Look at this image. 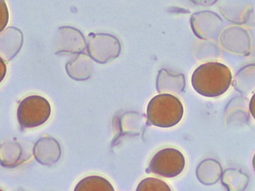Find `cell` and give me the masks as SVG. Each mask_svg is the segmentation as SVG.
<instances>
[{"mask_svg":"<svg viewBox=\"0 0 255 191\" xmlns=\"http://www.w3.org/2000/svg\"><path fill=\"white\" fill-rule=\"evenodd\" d=\"M232 82V71L219 62H209L198 67L192 75V85L205 97H219L229 91Z\"/></svg>","mask_w":255,"mask_h":191,"instance_id":"1","label":"cell"},{"mask_svg":"<svg viewBox=\"0 0 255 191\" xmlns=\"http://www.w3.org/2000/svg\"><path fill=\"white\" fill-rule=\"evenodd\" d=\"M184 115V106L180 99L170 94L155 96L146 108L148 121L154 126L168 129L178 125Z\"/></svg>","mask_w":255,"mask_h":191,"instance_id":"2","label":"cell"},{"mask_svg":"<svg viewBox=\"0 0 255 191\" xmlns=\"http://www.w3.org/2000/svg\"><path fill=\"white\" fill-rule=\"evenodd\" d=\"M52 114L50 102L42 96H28L20 102L17 119L23 129H32L45 124Z\"/></svg>","mask_w":255,"mask_h":191,"instance_id":"3","label":"cell"},{"mask_svg":"<svg viewBox=\"0 0 255 191\" xmlns=\"http://www.w3.org/2000/svg\"><path fill=\"white\" fill-rule=\"evenodd\" d=\"M185 167L186 159L180 151L176 148H163L152 157L146 173L173 178L181 175Z\"/></svg>","mask_w":255,"mask_h":191,"instance_id":"4","label":"cell"},{"mask_svg":"<svg viewBox=\"0 0 255 191\" xmlns=\"http://www.w3.org/2000/svg\"><path fill=\"white\" fill-rule=\"evenodd\" d=\"M86 45L90 58L101 64L112 61L121 54L119 40L109 34H91Z\"/></svg>","mask_w":255,"mask_h":191,"instance_id":"5","label":"cell"},{"mask_svg":"<svg viewBox=\"0 0 255 191\" xmlns=\"http://www.w3.org/2000/svg\"><path fill=\"white\" fill-rule=\"evenodd\" d=\"M55 46L56 54L79 55L86 49V40L77 28L62 27L57 31Z\"/></svg>","mask_w":255,"mask_h":191,"instance_id":"6","label":"cell"},{"mask_svg":"<svg viewBox=\"0 0 255 191\" xmlns=\"http://www.w3.org/2000/svg\"><path fill=\"white\" fill-rule=\"evenodd\" d=\"M222 20L217 14L211 11H202L193 14L191 25L194 32L199 38L203 39L215 38L222 28Z\"/></svg>","mask_w":255,"mask_h":191,"instance_id":"7","label":"cell"},{"mask_svg":"<svg viewBox=\"0 0 255 191\" xmlns=\"http://www.w3.org/2000/svg\"><path fill=\"white\" fill-rule=\"evenodd\" d=\"M33 155L38 163L51 166L59 160L62 149L56 139L52 137H43L34 145Z\"/></svg>","mask_w":255,"mask_h":191,"instance_id":"8","label":"cell"},{"mask_svg":"<svg viewBox=\"0 0 255 191\" xmlns=\"http://www.w3.org/2000/svg\"><path fill=\"white\" fill-rule=\"evenodd\" d=\"M23 45V34L15 27H8L0 33V58L10 61Z\"/></svg>","mask_w":255,"mask_h":191,"instance_id":"9","label":"cell"},{"mask_svg":"<svg viewBox=\"0 0 255 191\" xmlns=\"http://www.w3.org/2000/svg\"><path fill=\"white\" fill-rule=\"evenodd\" d=\"M186 87V80L183 74H172L165 69L159 71L156 79V89L159 94H179L183 92Z\"/></svg>","mask_w":255,"mask_h":191,"instance_id":"10","label":"cell"},{"mask_svg":"<svg viewBox=\"0 0 255 191\" xmlns=\"http://www.w3.org/2000/svg\"><path fill=\"white\" fill-rule=\"evenodd\" d=\"M93 63L85 54H79L76 58L67 63V74L75 81H85L91 78L93 73Z\"/></svg>","mask_w":255,"mask_h":191,"instance_id":"11","label":"cell"},{"mask_svg":"<svg viewBox=\"0 0 255 191\" xmlns=\"http://www.w3.org/2000/svg\"><path fill=\"white\" fill-rule=\"evenodd\" d=\"M220 163L214 159L202 161L196 168V177L199 182L206 186L216 185L222 175Z\"/></svg>","mask_w":255,"mask_h":191,"instance_id":"12","label":"cell"},{"mask_svg":"<svg viewBox=\"0 0 255 191\" xmlns=\"http://www.w3.org/2000/svg\"><path fill=\"white\" fill-rule=\"evenodd\" d=\"M22 146L15 141H8L0 145V164L5 168H15L23 162Z\"/></svg>","mask_w":255,"mask_h":191,"instance_id":"13","label":"cell"},{"mask_svg":"<svg viewBox=\"0 0 255 191\" xmlns=\"http://www.w3.org/2000/svg\"><path fill=\"white\" fill-rule=\"evenodd\" d=\"M221 180L228 191H245L249 183V177L246 174L233 168L222 172Z\"/></svg>","mask_w":255,"mask_h":191,"instance_id":"14","label":"cell"},{"mask_svg":"<svg viewBox=\"0 0 255 191\" xmlns=\"http://www.w3.org/2000/svg\"><path fill=\"white\" fill-rule=\"evenodd\" d=\"M74 191H115V189L106 178L93 175L81 180Z\"/></svg>","mask_w":255,"mask_h":191,"instance_id":"15","label":"cell"},{"mask_svg":"<svg viewBox=\"0 0 255 191\" xmlns=\"http://www.w3.org/2000/svg\"><path fill=\"white\" fill-rule=\"evenodd\" d=\"M136 191H172L169 185L161 180L146 178L138 185Z\"/></svg>","mask_w":255,"mask_h":191,"instance_id":"16","label":"cell"},{"mask_svg":"<svg viewBox=\"0 0 255 191\" xmlns=\"http://www.w3.org/2000/svg\"><path fill=\"white\" fill-rule=\"evenodd\" d=\"M9 20V13L6 2L0 0V33L2 32L7 26Z\"/></svg>","mask_w":255,"mask_h":191,"instance_id":"17","label":"cell"},{"mask_svg":"<svg viewBox=\"0 0 255 191\" xmlns=\"http://www.w3.org/2000/svg\"><path fill=\"white\" fill-rule=\"evenodd\" d=\"M7 67L5 65V61L0 58V84L5 79V75H6Z\"/></svg>","mask_w":255,"mask_h":191,"instance_id":"18","label":"cell"},{"mask_svg":"<svg viewBox=\"0 0 255 191\" xmlns=\"http://www.w3.org/2000/svg\"><path fill=\"white\" fill-rule=\"evenodd\" d=\"M0 191H3L2 190L0 189Z\"/></svg>","mask_w":255,"mask_h":191,"instance_id":"19","label":"cell"}]
</instances>
